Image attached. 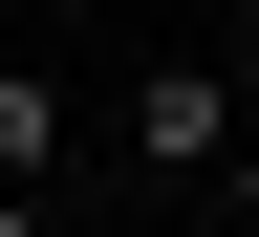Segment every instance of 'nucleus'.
<instances>
[{
    "label": "nucleus",
    "mask_w": 259,
    "mask_h": 237,
    "mask_svg": "<svg viewBox=\"0 0 259 237\" xmlns=\"http://www.w3.org/2000/svg\"><path fill=\"white\" fill-rule=\"evenodd\" d=\"M259 129H238V86H216V65H151V86H130V173H238Z\"/></svg>",
    "instance_id": "nucleus-1"
},
{
    "label": "nucleus",
    "mask_w": 259,
    "mask_h": 237,
    "mask_svg": "<svg viewBox=\"0 0 259 237\" xmlns=\"http://www.w3.org/2000/svg\"><path fill=\"white\" fill-rule=\"evenodd\" d=\"M44 151H65V86H44V65H0V173H44Z\"/></svg>",
    "instance_id": "nucleus-2"
},
{
    "label": "nucleus",
    "mask_w": 259,
    "mask_h": 237,
    "mask_svg": "<svg viewBox=\"0 0 259 237\" xmlns=\"http://www.w3.org/2000/svg\"><path fill=\"white\" fill-rule=\"evenodd\" d=\"M216 216H238V237H259V151H238V173H216Z\"/></svg>",
    "instance_id": "nucleus-3"
},
{
    "label": "nucleus",
    "mask_w": 259,
    "mask_h": 237,
    "mask_svg": "<svg viewBox=\"0 0 259 237\" xmlns=\"http://www.w3.org/2000/svg\"><path fill=\"white\" fill-rule=\"evenodd\" d=\"M238 43H259V0H238Z\"/></svg>",
    "instance_id": "nucleus-4"
}]
</instances>
